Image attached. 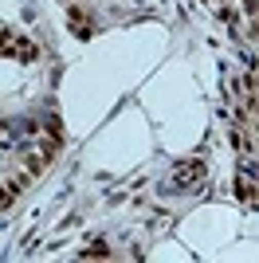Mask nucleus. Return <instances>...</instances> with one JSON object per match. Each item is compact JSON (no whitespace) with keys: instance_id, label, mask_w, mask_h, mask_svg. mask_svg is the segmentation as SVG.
Returning a JSON list of instances; mask_svg holds the SVG:
<instances>
[{"instance_id":"f257e3e1","label":"nucleus","mask_w":259,"mask_h":263,"mask_svg":"<svg viewBox=\"0 0 259 263\" xmlns=\"http://www.w3.org/2000/svg\"><path fill=\"white\" fill-rule=\"evenodd\" d=\"M208 177V165L205 161H177L169 173V189L173 193H189V189H200Z\"/></svg>"},{"instance_id":"7ed1b4c3","label":"nucleus","mask_w":259,"mask_h":263,"mask_svg":"<svg viewBox=\"0 0 259 263\" xmlns=\"http://www.w3.org/2000/svg\"><path fill=\"white\" fill-rule=\"evenodd\" d=\"M67 20H71V28H75L79 40H86V35H90V16H86L83 8H75V4H71V8H67Z\"/></svg>"},{"instance_id":"20e7f679","label":"nucleus","mask_w":259,"mask_h":263,"mask_svg":"<svg viewBox=\"0 0 259 263\" xmlns=\"http://www.w3.org/2000/svg\"><path fill=\"white\" fill-rule=\"evenodd\" d=\"M79 259H110V248H106V240H95V243H86L83 252H79Z\"/></svg>"},{"instance_id":"0eeeda50","label":"nucleus","mask_w":259,"mask_h":263,"mask_svg":"<svg viewBox=\"0 0 259 263\" xmlns=\"http://www.w3.org/2000/svg\"><path fill=\"white\" fill-rule=\"evenodd\" d=\"M251 209H259V197H255V204H251Z\"/></svg>"},{"instance_id":"f03ea898","label":"nucleus","mask_w":259,"mask_h":263,"mask_svg":"<svg viewBox=\"0 0 259 263\" xmlns=\"http://www.w3.org/2000/svg\"><path fill=\"white\" fill-rule=\"evenodd\" d=\"M8 59H20V63H35V59H40V47H35V40H28V35H16V40H12Z\"/></svg>"},{"instance_id":"39448f33","label":"nucleus","mask_w":259,"mask_h":263,"mask_svg":"<svg viewBox=\"0 0 259 263\" xmlns=\"http://www.w3.org/2000/svg\"><path fill=\"white\" fill-rule=\"evenodd\" d=\"M16 197H20V189L12 185V181H4V185H0V212H8L12 204H16Z\"/></svg>"},{"instance_id":"423d86ee","label":"nucleus","mask_w":259,"mask_h":263,"mask_svg":"<svg viewBox=\"0 0 259 263\" xmlns=\"http://www.w3.org/2000/svg\"><path fill=\"white\" fill-rule=\"evenodd\" d=\"M0 138H4V122H0Z\"/></svg>"}]
</instances>
